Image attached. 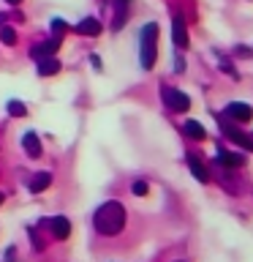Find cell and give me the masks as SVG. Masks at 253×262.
Returning a JSON list of instances; mask_svg holds the SVG:
<instances>
[{"instance_id": "obj_1", "label": "cell", "mask_w": 253, "mask_h": 262, "mask_svg": "<svg viewBox=\"0 0 253 262\" xmlns=\"http://www.w3.org/2000/svg\"><path fill=\"white\" fill-rule=\"evenodd\" d=\"M125 224V208L120 202H106L95 210V229L101 235H117Z\"/></svg>"}, {"instance_id": "obj_2", "label": "cell", "mask_w": 253, "mask_h": 262, "mask_svg": "<svg viewBox=\"0 0 253 262\" xmlns=\"http://www.w3.org/2000/svg\"><path fill=\"white\" fill-rule=\"evenodd\" d=\"M155 44H158V25L147 22L142 28V66L144 69L155 66Z\"/></svg>"}, {"instance_id": "obj_3", "label": "cell", "mask_w": 253, "mask_h": 262, "mask_svg": "<svg viewBox=\"0 0 253 262\" xmlns=\"http://www.w3.org/2000/svg\"><path fill=\"white\" fill-rule=\"evenodd\" d=\"M163 104L174 112H188L191 110V98L185 93H180L177 88H163Z\"/></svg>"}, {"instance_id": "obj_4", "label": "cell", "mask_w": 253, "mask_h": 262, "mask_svg": "<svg viewBox=\"0 0 253 262\" xmlns=\"http://www.w3.org/2000/svg\"><path fill=\"white\" fill-rule=\"evenodd\" d=\"M223 115H226V118H232V120H237V123H245V120L253 118V106L250 104H242V101H232L223 110Z\"/></svg>"}, {"instance_id": "obj_5", "label": "cell", "mask_w": 253, "mask_h": 262, "mask_svg": "<svg viewBox=\"0 0 253 262\" xmlns=\"http://www.w3.org/2000/svg\"><path fill=\"white\" fill-rule=\"evenodd\" d=\"M171 36H174V44L180 49L188 47V30H185V19L180 14H174V19H171Z\"/></svg>"}, {"instance_id": "obj_6", "label": "cell", "mask_w": 253, "mask_h": 262, "mask_svg": "<svg viewBox=\"0 0 253 262\" xmlns=\"http://www.w3.org/2000/svg\"><path fill=\"white\" fill-rule=\"evenodd\" d=\"M60 47V38H49V41H41L38 47H33V57L36 60H44V57H52Z\"/></svg>"}, {"instance_id": "obj_7", "label": "cell", "mask_w": 253, "mask_h": 262, "mask_svg": "<svg viewBox=\"0 0 253 262\" xmlns=\"http://www.w3.org/2000/svg\"><path fill=\"white\" fill-rule=\"evenodd\" d=\"M49 227H52V232L57 241H65V237L71 235V221L65 219V216H55V219H49Z\"/></svg>"}, {"instance_id": "obj_8", "label": "cell", "mask_w": 253, "mask_h": 262, "mask_svg": "<svg viewBox=\"0 0 253 262\" xmlns=\"http://www.w3.org/2000/svg\"><path fill=\"white\" fill-rule=\"evenodd\" d=\"M215 161L220 164V167L237 169V167H242V164H245V156H242V153H232V150H220V153L215 156Z\"/></svg>"}, {"instance_id": "obj_9", "label": "cell", "mask_w": 253, "mask_h": 262, "mask_svg": "<svg viewBox=\"0 0 253 262\" xmlns=\"http://www.w3.org/2000/svg\"><path fill=\"white\" fill-rule=\"evenodd\" d=\"M220 123H223V120H220ZM223 131H226V137L234 139L240 147H248V150H253V139H250L248 134H240V131H237L234 126H229V123H223Z\"/></svg>"}, {"instance_id": "obj_10", "label": "cell", "mask_w": 253, "mask_h": 262, "mask_svg": "<svg viewBox=\"0 0 253 262\" xmlns=\"http://www.w3.org/2000/svg\"><path fill=\"white\" fill-rule=\"evenodd\" d=\"M77 33L79 36H98V33H101V22H98L95 16H87V19H82L77 25Z\"/></svg>"}, {"instance_id": "obj_11", "label": "cell", "mask_w": 253, "mask_h": 262, "mask_svg": "<svg viewBox=\"0 0 253 262\" xmlns=\"http://www.w3.org/2000/svg\"><path fill=\"white\" fill-rule=\"evenodd\" d=\"M22 147L28 150L30 159H38V156H41V142H38V137L33 134V131H28V134L22 137Z\"/></svg>"}, {"instance_id": "obj_12", "label": "cell", "mask_w": 253, "mask_h": 262, "mask_svg": "<svg viewBox=\"0 0 253 262\" xmlns=\"http://www.w3.org/2000/svg\"><path fill=\"white\" fill-rule=\"evenodd\" d=\"M60 71V60L57 57H44V60H38V74L41 77H52V74Z\"/></svg>"}, {"instance_id": "obj_13", "label": "cell", "mask_w": 253, "mask_h": 262, "mask_svg": "<svg viewBox=\"0 0 253 262\" xmlns=\"http://www.w3.org/2000/svg\"><path fill=\"white\" fill-rule=\"evenodd\" d=\"M49 183H52V175H49V172H36V175H33V180H30V191L38 194V191H44Z\"/></svg>"}, {"instance_id": "obj_14", "label": "cell", "mask_w": 253, "mask_h": 262, "mask_svg": "<svg viewBox=\"0 0 253 262\" xmlns=\"http://www.w3.org/2000/svg\"><path fill=\"white\" fill-rule=\"evenodd\" d=\"M188 164H191V172H193V178L196 180H201V183H207L210 180V172H207V167H204V164L196 159V156H191V159H188Z\"/></svg>"}, {"instance_id": "obj_15", "label": "cell", "mask_w": 253, "mask_h": 262, "mask_svg": "<svg viewBox=\"0 0 253 262\" xmlns=\"http://www.w3.org/2000/svg\"><path fill=\"white\" fill-rule=\"evenodd\" d=\"M185 134L191 137V139H204V126L199 120H188L185 123Z\"/></svg>"}, {"instance_id": "obj_16", "label": "cell", "mask_w": 253, "mask_h": 262, "mask_svg": "<svg viewBox=\"0 0 253 262\" xmlns=\"http://www.w3.org/2000/svg\"><path fill=\"white\" fill-rule=\"evenodd\" d=\"M0 41H3V44H16V33H14V28H0Z\"/></svg>"}, {"instance_id": "obj_17", "label": "cell", "mask_w": 253, "mask_h": 262, "mask_svg": "<svg viewBox=\"0 0 253 262\" xmlns=\"http://www.w3.org/2000/svg\"><path fill=\"white\" fill-rule=\"evenodd\" d=\"M8 112H11L14 118H22V115L28 112V110H24V104H22V101H8Z\"/></svg>"}, {"instance_id": "obj_18", "label": "cell", "mask_w": 253, "mask_h": 262, "mask_svg": "<svg viewBox=\"0 0 253 262\" xmlns=\"http://www.w3.org/2000/svg\"><path fill=\"white\" fill-rule=\"evenodd\" d=\"M131 191H134L136 196H144L147 191H150V188H147V183H144V180H136V183L131 186Z\"/></svg>"}, {"instance_id": "obj_19", "label": "cell", "mask_w": 253, "mask_h": 262, "mask_svg": "<svg viewBox=\"0 0 253 262\" xmlns=\"http://www.w3.org/2000/svg\"><path fill=\"white\" fill-rule=\"evenodd\" d=\"M52 28H55V38H60L65 33V22L63 19H52Z\"/></svg>"}, {"instance_id": "obj_20", "label": "cell", "mask_w": 253, "mask_h": 262, "mask_svg": "<svg viewBox=\"0 0 253 262\" xmlns=\"http://www.w3.org/2000/svg\"><path fill=\"white\" fill-rule=\"evenodd\" d=\"M220 69H226L229 74H232V77H237V71L232 69V63H229V60H220Z\"/></svg>"}, {"instance_id": "obj_21", "label": "cell", "mask_w": 253, "mask_h": 262, "mask_svg": "<svg viewBox=\"0 0 253 262\" xmlns=\"http://www.w3.org/2000/svg\"><path fill=\"white\" fill-rule=\"evenodd\" d=\"M174 69L177 71H185V60H183V57H177V60H174Z\"/></svg>"}, {"instance_id": "obj_22", "label": "cell", "mask_w": 253, "mask_h": 262, "mask_svg": "<svg viewBox=\"0 0 253 262\" xmlns=\"http://www.w3.org/2000/svg\"><path fill=\"white\" fill-rule=\"evenodd\" d=\"M128 3H131V0H117V6H120V8H128Z\"/></svg>"}, {"instance_id": "obj_23", "label": "cell", "mask_w": 253, "mask_h": 262, "mask_svg": "<svg viewBox=\"0 0 253 262\" xmlns=\"http://www.w3.org/2000/svg\"><path fill=\"white\" fill-rule=\"evenodd\" d=\"M6 3H11V6H16V3H22V0H6Z\"/></svg>"}, {"instance_id": "obj_24", "label": "cell", "mask_w": 253, "mask_h": 262, "mask_svg": "<svg viewBox=\"0 0 253 262\" xmlns=\"http://www.w3.org/2000/svg\"><path fill=\"white\" fill-rule=\"evenodd\" d=\"M0 205H3V194H0Z\"/></svg>"}]
</instances>
